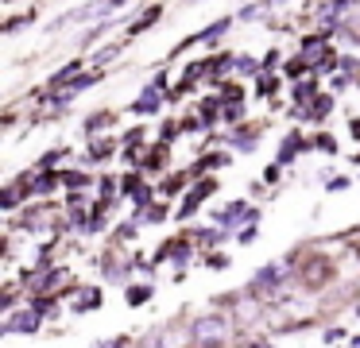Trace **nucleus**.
<instances>
[{"instance_id":"1","label":"nucleus","mask_w":360,"mask_h":348,"mask_svg":"<svg viewBox=\"0 0 360 348\" xmlns=\"http://www.w3.org/2000/svg\"><path fill=\"white\" fill-rule=\"evenodd\" d=\"M287 275H290V259H275V263H264V267L252 275V283H248V290L244 294H252V298H279V290H283V283H287Z\"/></svg>"},{"instance_id":"2","label":"nucleus","mask_w":360,"mask_h":348,"mask_svg":"<svg viewBox=\"0 0 360 348\" xmlns=\"http://www.w3.org/2000/svg\"><path fill=\"white\" fill-rule=\"evenodd\" d=\"M221 190V182H217V174H205V178H194V182H190V190L182 193V201H179V209H174V221H194L198 217V209L205 205V201L213 198V193Z\"/></svg>"},{"instance_id":"3","label":"nucleus","mask_w":360,"mask_h":348,"mask_svg":"<svg viewBox=\"0 0 360 348\" xmlns=\"http://www.w3.org/2000/svg\"><path fill=\"white\" fill-rule=\"evenodd\" d=\"M210 221L225 232H240L244 224H259V205H252L248 198H236V201H229L225 209H213Z\"/></svg>"},{"instance_id":"4","label":"nucleus","mask_w":360,"mask_h":348,"mask_svg":"<svg viewBox=\"0 0 360 348\" xmlns=\"http://www.w3.org/2000/svg\"><path fill=\"white\" fill-rule=\"evenodd\" d=\"M229 333H233V325H229L225 314H202L190 321V344H225Z\"/></svg>"},{"instance_id":"5","label":"nucleus","mask_w":360,"mask_h":348,"mask_svg":"<svg viewBox=\"0 0 360 348\" xmlns=\"http://www.w3.org/2000/svg\"><path fill=\"white\" fill-rule=\"evenodd\" d=\"M167 108V89H159L155 82H143L140 93L124 105V116H140V120H159Z\"/></svg>"},{"instance_id":"6","label":"nucleus","mask_w":360,"mask_h":348,"mask_svg":"<svg viewBox=\"0 0 360 348\" xmlns=\"http://www.w3.org/2000/svg\"><path fill=\"white\" fill-rule=\"evenodd\" d=\"M120 147H124V143H120L117 131H105V136L86 139V151L74 155V162H82V167H105L112 155H120Z\"/></svg>"},{"instance_id":"7","label":"nucleus","mask_w":360,"mask_h":348,"mask_svg":"<svg viewBox=\"0 0 360 348\" xmlns=\"http://www.w3.org/2000/svg\"><path fill=\"white\" fill-rule=\"evenodd\" d=\"M43 321H47V317H43L39 309L27 302L24 309H12V314H4V325H0V333H4V337H16V333H27V337H32V333L43 329Z\"/></svg>"},{"instance_id":"8","label":"nucleus","mask_w":360,"mask_h":348,"mask_svg":"<svg viewBox=\"0 0 360 348\" xmlns=\"http://www.w3.org/2000/svg\"><path fill=\"white\" fill-rule=\"evenodd\" d=\"M171 151H174V147L171 143H163V139H151V143H148V151H143V162H140V170H143V174H155V178H163V174H171Z\"/></svg>"},{"instance_id":"9","label":"nucleus","mask_w":360,"mask_h":348,"mask_svg":"<svg viewBox=\"0 0 360 348\" xmlns=\"http://www.w3.org/2000/svg\"><path fill=\"white\" fill-rule=\"evenodd\" d=\"M163 15H167V4H163V0H151V4H143L140 12H136L132 20L124 23V35H128V39H143L159 20H163Z\"/></svg>"},{"instance_id":"10","label":"nucleus","mask_w":360,"mask_h":348,"mask_svg":"<svg viewBox=\"0 0 360 348\" xmlns=\"http://www.w3.org/2000/svg\"><path fill=\"white\" fill-rule=\"evenodd\" d=\"M82 70H89V54H74V58H66L63 66L51 70L43 85H47V93H58V89H66V85H70L74 77L82 74Z\"/></svg>"},{"instance_id":"11","label":"nucleus","mask_w":360,"mask_h":348,"mask_svg":"<svg viewBox=\"0 0 360 348\" xmlns=\"http://www.w3.org/2000/svg\"><path fill=\"white\" fill-rule=\"evenodd\" d=\"M202 58H205V85H213V89H217L225 77H233L236 51H210V54H202Z\"/></svg>"},{"instance_id":"12","label":"nucleus","mask_w":360,"mask_h":348,"mask_svg":"<svg viewBox=\"0 0 360 348\" xmlns=\"http://www.w3.org/2000/svg\"><path fill=\"white\" fill-rule=\"evenodd\" d=\"M120 108L105 105V108H94V112H86V120H82V139H94V136H105V131H112V124H120Z\"/></svg>"},{"instance_id":"13","label":"nucleus","mask_w":360,"mask_h":348,"mask_svg":"<svg viewBox=\"0 0 360 348\" xmlns=\"http://www.w3.org/2000/svg\"><path fill=\"white\" fill-rule=\"evenodd\" d=\"M306 151H310V136H306L302 128H290V131H283L279 147H275V162L290 167V162H295L298 155H306Z\"/></svg>"},{"instance_id":"14","label":"nucleus","mask_w":360,"mask_h":348,"mask_svg":"<svg viewBox=\"0 0 360 348\" xmlns=\"http://www.w3.org/2000/svg\"><path fill=\"white\" fill-rule=\"evenodd\" d=\"M105 306V290L101 286H94V283H78L74 286V294H70V314H97V309Z\"/></svg>"},{"instance_id":"15","label":"nucleus","mask_w":360,"mask_h":348,"mask_svg":"<svg viewBox=\"0 0 360 348\" xmlns=\"http://www.w3.org/2000/svg\"><path fill=\"white\" fill-rule=\"evenodd\" d=\"M337 105H341V97H337V93H329V89H321L318 97H314L310 105L302 108V124H314V128H321V124H326L329 116L337 112Z\"/></svg>"},{"instance_id":"16","label":"nucleus","mask_w":360,"mask_h":348,"mask_svg":"<svg viewBox=\"0 0 360 348\" xmlns=\"http://www.w3.org/2000/svg\"><path fill=\"white\" fill-rule=\"evenodd\" d=\"M132 46V39H109V43H101V46H94L89 51V66L94 70H112V62L117 58H124V51Z\"/></svg>"},{"instance_id":"17","label":"nucleus","mask_w":360,"mask_h":348,"mask_svg":"<svg viewBox=\"0 0 360 348\" xmlns=\"http://www.w3.org/2000/svg\"><path fill=\"white\" fill-rule=\"evenodd\" d=\"M233 27H236V12H225V15H217V20H210V23L202 27V46L217 51V46L225 43L229 35H233Z\"/></svg>"},{"instance_id":"18","label":"nucleus","mask_w":360,"mask_h":348,"mask_svg":"<svg viewBox=\"0 0 360 348\" xmlns=\"http://www.w3.org/2000/svg\"><path fill=\"white\" fill-rule=\"evenodd\" d=\"M326 89V77H318V74H310V77H302V82H290L287 85V93H290V101H295L298 108H306L318 93Z\"/></svg>"},{"instance_id":"19","label":"nucleus","mask_w":360,"mask_h":348,"mask_svg":"<svg viewBox=\"0 0 360 348\" xmlns=\"http://www.w3.org/2000/svg\"><path fill=\"white\" fill-rule=\"evenodd\" d=\"M283 93H287V77L283 74H259L256 82H252V97L256 101H275V97H283Z\"/></svg>"},{"instance_id":"20","label":"nucleus","mask_w":360,"mask_h":348,"mask_svg":"<svg viewBox=\"0 0 360 348\" xmlns=\"http://www.w3.org/2000/svg\"><path fill=\"white\" fill-rule=\"evenodd\" d=\"M337 39H341V46H349V51H360V8H352L349 15H341Z\"/></svg>"},{"instance_id":"21","label":"nucleus","mask_w":360,"mask_h":348,"mask_svg":"<svg viewBox=\"0 0 360 348\" xmlns=\"http://www.w3.org/2000/svg\"><path fill=\"white\" fill-rule=\"evenodd\" d=\"M39 20V4H32V8H20V12H12V15H4V23H0V31L4 35H20L24 27H32V23Z\"/></svg>"},{"instance_id":"22","label":"nucleus","mask_w":360,"mask_h":348,"mask_svg":"<svg viewBox=\"0 0 360 348\" xmlns=\"http://www.w3.org/2000/svg\"><path fill=\"white\" fill-rule=\"evenodd\" d=\"M213 93L221 97V105H248V97H252L248 85H244L240 77H225V82H221Z\"/></svg>"},{"instance_id":"23","label":"nucleus","mask_w":360,"mask_h":348,"mask_svg":"<svg viewBox=\"0 0 360 348\" xmlns=\"http://www.w3.org/2000/svg\"><path fill=\"white\" fill-rule=\"evenodd\" d=\"M259 74H264V58H259V54H248V51H236L233 77H240V82H256Z\"/></svg>"},{"instance_id":"24","label":"nucleus","mask_w":360,"mask_h":348,"mask_svg":"<svg viewBox=\"0 0 360 348\" xmlns=\"http://www.w3.org/2000/svg\"><path fill=\"white\" fill-rule=\"evenodd\" d=\"M279 74L287 77V85H290V82H302V77H310V74H314V62L306 58L302 51H295V54H287V62H283Z\"/></svg>"},{"instance_id":"25","label":"nucleus","mask_w":360,"mask_h":348,"mask_svg":"<svg viewBox=\"0 0 360 348\" xmlns=\"http://www.w3.org/2000/svg\"><path fill=\"white\" fill-rule=\"evenodd\" d=\"M32 190H35V198H51V193H58V190H63V170H35Z\"/></svg>"},{"instance_id":"26","label":"nucleus","mask_w":360,"mask_h":348,"mask_svg":"<svg viewBox=\"0 0 360 348\" xmlns=\"http://www.w3.org/2000/svg\"><path fill=\"white\" fill-rule=\"evenodd\" d=\"M109 74H112V70H94V66H89V70H82V74L74 77L70 85H66V93H74V97H82V93L97 89V85H101V82H105V77H109Z\"/></svg>"},{"instance_id":"27","label":"nucleus","mask_w":360,"mask_h":348,"mask_svg":"<svg viewBox=\"0 0 360 348\" xmlns=\"http://www.w3.org/2000/svg\"><path fill=\"white\" fill-rule=\"evenodd\" d=\"M97 178H89V167L74 162V167H63V190H94Z\"/></svg>"},{"instance_id":"28","label":"nucleus","mask_w":360,"mask_h":348,"mask_svg":"<svg viewBox=\"0 0 360 348\" xmlns=\"http://www.w3.org/2000/svg\"><path fill=\"white\" fill-rule=\"evenodd\" d=\"M341 54H345V51H341L337 43H333V46H326V51H321L318 58H314V74H318V77H333L337 70H341Z\"/></svg>"},{"instance_id":"29","label":"nucleus","mask_w":360,"mask_h":348,"mask_svg":"<svg viewBox=\"0 0 360 348\" xmlns=\"http://www.w3.org/2000/svg\"><path fill=\"white\" fill-rule=\"evenodd\" d=\"M132 217L140 224H163L167 217H171V205H167V198H155L151 205H143V209H132Z\"/></svg>"},{"instance_id":"30","label":"nucleus","mask_w":360,"mask_h":348,"mask_svg":"<svg viewBox=\"0 0 360 348\" xmlns=\"http://www.w3.org/2000/svg\"><path fill=\"white\" fill-rule=\"evenodd\" d=\"M310 151L329 155V159H333V155L341 151V139H337L329 128H314V131H310Z\"/></svg>"},{"instance_id":"31","label":"nucleus","mask_w":360,"mask_h":348,"mask_svg":"<svg viewBox=\"0 0 360 348\" xmlns=\"http://www.w3.org/2000/svg\"><path fill=\"white\" fill-rule=\"evenodd\" d=\"M70 155H74V151H70L66 143H63V147H47V151H43L39 159H35V170H63Z\"/></svg>"},{"instance_id":"32","label":"nucleus","mask_w":360,"mask_h":348,"mask_svg":"<svg viewBox=\"0 0 360 348\" xmlns=\"http://www.w3.org/2000/svg\"><path fill=\"white\" fill-rule=\"evenodd\" d=\"M151 298H155V283H128V286H124V302H128L132 309L148 306Z\"/></svg>"},{"instance_id":"33","label":"nucleus","mask_w":360,"mask_h":348,"mask_svg":"<svg viewBox=\"0 0 360 348\" xmlns=\"http://www.w3.org/2000/svg\"><path fill=\"white\" fill-rule=\"evenodd\" d=\"M155 139H163V143H179L182 139V120L179 116H159V128H155Z\"/></svg>"},{"instance_id":"34","label":"nucleus","mask_w":360,"mask_h":348,"mask_svg":"<svg viewBox=\"0 0 360 348\" xmlns=\"http://www.w3.org/2000/svg\"><path fill=\"white\" fill-rule=\"evenodd\" d=\"M151 139H155V136H151V128H148V124H132V128H124L120 143H124V147H148Z\"/></svg>"},{"instance_id":"35","label":"nucleus","mask_w":360,"mask_h":348,"mask_svg":"<svg viewBox=\"0 0 360 348\" xmlns=\"http://www.w3.org/2000/svg\"><path fill=\"white\" fill-rule=\"evenodd\" d=\"M259 58H264V70H267V74H279L283 62H287V54H283V46H279V43H271L264 54H259Z\"/></svg>"},{"instance_id":"36","label":"nucleus","mask_w":360,"mask_h":348,"mask_svg":"<svg viewBox=\"0 0 360 348\" xmlns=\"http://www.w3.org/2000/svg\"><path fill=\"white\" fill-rule=\"evenodd\" d=\"M248 120V105H225L221 108V124L225 128H236V124H244Z\"/></svg>"},{"instance_id":"37","label":"nucleus","mask_w":360,"mask_h":348,"mask_svg":"<svg viewBox=\"0 0 360 348\" xmlns=\"http://www.w3.org/2000/svg\"><path fill=\"white\" fill-rule=\"evenodd\" d=\"M229 263H233V255H229V252H205V267H210V271H225Z\"/></svg>"},{"instance_id":"38","label":"nucleus","mask_w":360,"mask_h":348,"mask_svg":"<svg viewBox=\"0 0 360 348\" xmlns=\"http://www.w3.org/2000/svg\"><path fill=\"white\" fill-rule=\"evenodd\" d=\"M283 170H287V167L271 159V162H267V167H264V182H267V186H279V182H283Z\"/></svg>"},{"instance_id":"39","label":"nucleus","mask_w":360,"mask_h":348,"mask_svg":"<svg viewBox=\"0 0 360 348\" xmlns=\"http://www.w3.org/2000/svg\"><path fill=\"white\" fill-rule=\"evenodd\" d=\"M349 186H352V178H349V174H333V178L326 182V193H345Z\"/></svg>"},{"instance_id":"40","label":"nucleus","mask_w":360,"mask_h":348,"mask_svg":"<svg viewBox=\"0 0 360 348\" xmlns=\"http://www.w3.org/2000/svg\"><path fill=\"white\" fill-rule=\"evenodd\" d=\"M256 236H259V224H244V228L236 232V240H240V244H252Z\"/></svg>"},{"instance_id":"41","label":"nucleus","mask_w":360,"mask_h":348,"mask_svg":"<svg viewBox=\"0 0 360 348\" xmlns=\"http://www.w3.org/2000/svg\"><path fill=\"white\" fill-rule=\"evenodd\" d=\"M321 337H326V344H341V340H349V333H345V329H326V333H321Z\"/></svg>"},{"instance_id":"42","label":"nucleus","mask_w":360,"mask_h":348,"mask_svg":"<svg viewBox=\"0 0 360 348\" xmlns=\"http://www.w3.org/2000/svg\"><path fill=\"white\" fill-rule=\"evenodd\" d=\"M128 344H132V340H128L124 333H120V337H109V340H101L97 348H128Z\"/></svg>"},{"instance_id":"43","label":"nucleus","mask_w":360,"mask_h":348,"mask_svg":"<svg viewBox=\"0 0 360 348\" xmlns=\"http://www.w3.org/2000/svg\"><path fill=\"white\" fill-rule=\"evenodd\" d=\"M345 131H349V139H356V143H360V112L349 116V128H345Z\"/></svg>"},{"instance_id":"44","label":"nucleus","mask_w":360,"mask_h":348,"mask_svg":"<svg viewBox=\"0 0 360 348\" xmlns=\"http://www.w3.org/2000/svg\"><path fill=\"white\" fill-rule=\"evenodd\" d=\"M244 348H279V344H275V340H267V337H256V340H248Z\"/></svg>"},{"instance_id":"45","label":"nucleus","mask_w":360,"mask_h":348,"mask_svg":"<svg viewBox=\"0 0 360 348\" xmlns=\"http://www.w3.org/2000/svg\"><path fill=\"white\" fill-rule=\"evenodd\" d=\"M267 4H271V8H275V12H279V8H287V4H290V0H267Z\"/></svg>"},{"instance_id":"46","label":"nucleus","mask_w":360,"mask_h":348,"mask_svg":"<svg viewBox=\"0 0 360 348\" xmlns=\"http://www.w3.org/2000/svg\"><path fill=\"white\" fill-rule=\"evenodd\" d=\"M190 348H225V344H190Z\"/></svg>"},{"instance_id":"47","label":"nucleus","mask_w":360,"mask_h":348,"mask_svg":"<svg viewBox=\"0 0 360 348\" xmlns=\"http://www.w3.org/2000/svg\"><path fill=\"white\" fill-rule=\"evenodd\" d=\"M349 348H360V337H352V344Z\"/></svg>"},{"instance_id":"48","label":"nucleus","mask_w":360,"mask_h":348,"mask_svg":"<svg viewBox=\"0 0 360 348\" xmlns=\"http://www.w3.org/2000/svg\"><path fill=\"white\" fill-rule=\"evenodd\" d=\"M356 317H360V306H356Z\"/></svg>"},{"instance_id":"49","label":"nucleus","mask_w":360,"mask_h":348,"mask_svg":"<svg viewBox=\"0 0 360 348\" xmlns=\"http://www.w3.org/2000/svg\"><path fill=\"white\" fill-rule=\"evenodd\" d=\"M194 4H202V0H194Z\"/></svg>"}]
</instances>
